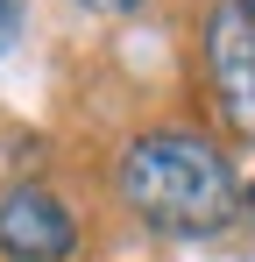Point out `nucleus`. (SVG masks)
Segmentation results:
<instances>
[{"instance_id": "obj_4", "label": "nucleus", "mask_w": 255, "mask_h": 262, "mask_svg": "<svg viewBox=\"0 0 255 262\" xmlns=\"http://www.w3.org/2000/svg\"><path fill=\"white\" fill-rule=\"evenodd\" d=\"M14 36H22V0H0V57L14 50Z\"/></svg>"}, {"instance_id": "obj_7", "label": "nucleus", "mask_w": 255, "mask_h": 262, "mask_svg": "<svg viewBox=\"0 0 255 262\" xmlns=\"http://www.w3.org/2000/svg\"><path fill=\"white\" fill-rule=\"evenodd\" d=\"M248 7H255V0H248Z\"/></svg>"}, {"instance_id": "obj_2", "label": "nucleus", "mask_w": 255, "mask_h": 262, "mask_svg": "<svg viewBox=\"0 0 255 262\" xmlns=\"http://www.w3.org/2000/svg\"><path fill=\"white\" fill-rule=\"evenodd\" d=\"M206 85H213L220 121L255 142V7L248 0H213V14H206Z\"/></svg>"}, {"instance_id": "obj_1", "label": "nucleus", "mask_w": 255, "mask_h": 262, "mask_svg": "<svg viewBox=\"0 0 255 262\" xmlns=\"http://www.w3.org/2000/svg\"><path fill=\"white\" fill-rule=\"evenodd\" d=\"M121 206L142 227H156L170 241H206L241 213V177L227 163V149L199 128H149L135 135L114 163Z\"/></svg>"}, {"instance_id": "obj_5", "label": "nucleus", "mask_w": 255, "mask_h": 262, "mask_svg": "<svg viewBox=\"0 0 255 262\" xmlns=\"http://www.w3.org/2000/svg\"><path fill=\"white\" fill-rule=\"evenodd\" d=\"M85 14H135V7H142V0H78Z\"/></svg>"}, {"instance_id": "obj_6", "label": "nucleus", "mask_w": 255, "mask_h": 262, "mask_svg": "<svg viewBox=\"0 0 255 262\" xmlns=\"http://www.w3.org/2000/svg\"><path fill=\"white\" fill-rule=\"evenodd\" d=\"M241 206H248V220H255V184H248V191H241Z\"/></svg>"}, {"instance_id": "obj_3", "label": "nucleus", "mask_w": 255, "mask_h": 262, "mask_svg": "<svg viewBox=\"0 0 255 262\" xmlns=\"http://www.w3.org/2000/svg\"><path fill=\"white\" fill-rule=\"evenodd\" d=\"M0 255L7 262H71L78 255V213L50 184L0 191Z\"/></svg>"}]
</instances>
